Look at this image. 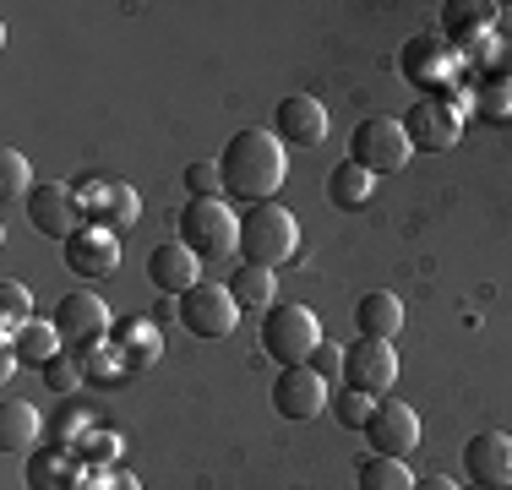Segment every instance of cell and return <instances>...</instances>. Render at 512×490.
Returning <instances> with one entry per match:
<instances>
[{
  "mask_svg": "<svg viewBox=\"0 0 512 490\" xmlns=\"http://www.w3.org/2000/svg\"><path fill=\"white\" fill-rule=\"evenodd\" d=\"M44 387H50L55 398H71V392L82 387V360L77 354H55V360L44 365Z\"/></svg>",
  "mask_w": 512,
  "mask_h": 490,
  "instance_id": "35",
  "label": "cell"
},
{
  "mask_svg": "<svg viewBox=\"0 0 512 490\" xmlns=\"http://www.w3.org/2000/svg\"><path fill=\"white\" fill-rule=\"evenodd\" d=\"M175 305H180L175 322L186 327L191 338H229V333H235V322L246 316L235 305V294H229V284H213V278H202L197 289H186Z\"/></svg>",
  "mask_w": 512,
  "mask_h": 490,
  "instance_id": "7",
  "label": "cell"
},
{
  "mask_svg": "<svg viewBox=\"0 0 512 490\" xmlns=\"http://www.w3.org/2000/svg\"><path fill=\"white\" fill-rule=\"evenodd\" d=\"M322 349V322H316L311 305H273V311L262 316V354L267 360H278L289 371V365H311V354Z\"/></svg>",
  "mask_w": 512,
  "mask_h": 490,
  "instance_id": "5",
  "label": "cell"
},
{
  "mask_svg": "<svg viewBox=\"0 0 512 490\" xmlns=\"http://www.w3.org/2000/svg\"><path fill=\"white\" fill-rule=\"evenodd\" d=\"M0 338H6V349L17 354L22 365H39V371L60 354V343H66V338H60V327H55V322H44V316H33V322H22V327H17V333H0Z\"/></svg>",
  "mask_w": 512,
  "mask_h": 490,
  "instance_id": "22",
  "label": "cell"
},
{
  "mask_svg": "<svg viewBox=\"0 0 512 490\" xmlns=\"http://www.w3.org/2000/svg\"><path fill=\"white\" fill-rule=\"evenodd\" d=\"M22 322H33V294L17 278H0V333H17Z\"/></svg>",
  "mask_w": 512,
  "mask_h": 490,
  "instance_id": "30",
  "label": "cell"
},
{
  "mask_svg": "<svg viewBox=\"0 0 512 490\" xmlns=\"http://www.w3.org/2000/svg\"><path fill=\"white\" fill-rule=\"evenodd\" d=\"M463 474L480 490H512V436L507 431H480L463 447Z\"/></svg>",
  "mask_w": 512,
  "mask_h": 490,
  "instance_id": "15",
  "label": "cell"
},
{
  "mask_svg": "<svg viewBox=\"0 0 512 490\" xmlns=\"http://www.w3.org/2000/svg\"><path fill=\"white\" fill-rule=\"evenodd\" d=\"M33 191V169L17 147H0V196H28Z\"/></svg>",
  "mask_w": 512,
  "mask_h": 490,
  "instance_id": "34",
  "label": "cell"
},
{
  "mask_svg": "<svg viewBox=\"0 0 512 490\" xmlns=\"http://www.w3.org/2000/svg\"><path fill=\"white\" fill-rule=\"evenodd\" d=\"M327 409L338 414V425H344V431H365V420H371L376 398H365V392H355V387H338Z\"/></svg>",
  "mask_w": 512,
  "mask_h": 490,
  "instance_id": "33",
  "label": "cell"
},
{
  "mask_svg": "<svg viewBox=\"0 0 512 490\" xmlns=\"http://www.w3.org/2000/svg\"><path fill=\"white\" fill-rule=\"evenodd\" d=\"M180 240L202 256V262H218V256H240V218L224 196H191L180 207Z\"/></svg>",
  "mask_w": 512,
  "mask_h": 490,
  "instance_id": "4",
  "label": "cell"
},
{
  "mask_svg": "<svg viewBox=\"0 0 512 490\" xmlns=\"http://www.w3.org/2000/svg\"><path fill=\"white\" fill-rule=\"evenodd\" d=\"M273 131H278V142H295V147H316V142H327V109H322V98H311V93H295V98H278V115H273Z\"/></svg>",
  "mask_w": 512,
  "mask_h": 490,
  "instance_id": "19",
  "label": "cell"
},
{
  "mask_svg": "<svg viewBox=\"0 0 512 490\" xmlns=\"http://www.w3.org/2000/svg\"><path fill=\"white\" fill-rule=\"evenodd\" d=\"M393 382H398V354H393V343L360 338V343H349V349H344V387H355V392H365V398L382 403L387 392H393Z\"/></svg>",
  "mask_w": 512,
  "mask_h": 490,
  "instance_id": "11",
  "label": "cell"
},
{
  "mask_svg": "<svg viewBox=\"0 0 512 490\" xmlns=\"http://www.w3.org/2000/svg\"><path fill=\"white\" fill-rule=\"evenodd\" d=\"M66 267L77 278H109L120 267V235H109L99 224H82L77 235L66 240Z\"/></svg>",
  "mask_w": 512,
  "mask_h": 490,
  "instance_id": "18",
  "label": "cell"
},
{
  "mask_svg": "<svg viewBox=\"0 0 512 490\" xmlns=\"http://www.w3.org/2000/svg\"><path fill=\"white\" fill-rule=\"evenodd\" d=\"M55 327H60V338H66L71 349H88V343L115 333V316H109V305L93 289H71L66 300L55 305Z\"/></svg>",
  "mask_w": 512,
  "mask_h": 490,
  "instance_id": "13",
  "label": "cell"
},
{
  "mask_svg": "<svg viewBox=\"0 0 512 490\" xmlns=\"http://www.w3.org/2000/svg\"><path fill=\"white\" fill-rule=\"evenodd\" d=\"M327 403H333V382H322L311 365H289V371H278L273 409L284 414V420L306 425V420H316V414H327Z\"/></svg>",
  "mask_w": 512,
  "mask_h": 490,
  "instance_id": "12",
  "label": "cell"
},
{
  "mask_svg": "<svg viewBox=\"0 0 512 490\" xmlns=\"http://www.w3.org/2000/svg\"><path fill=\"white\" fill-rule=\"evenodd\" d=\"M463 66L474 71V82H512V33L491 28L469 55H463Z\"/></svg>",
  "mask_w": 512,
  "mask_h": 490,
  "instance_id": "25",
  "label": "cell"
},
{
  "mask_svg": "<svg viewBox=\"0 0 512 490\" xmlns=\"http://www.w3.org/2000/svg\"><path fill=\"white\" fill-rule=\"evenodd\" d=\"M148 284L164 294V300H180L186 289L202 284V256L191 251L186 240H164L148 251Z\"/></svg>",
  "mask_w": 512,
  "mask_h": 490,
  "instance_id": "16",
  "label": "cell"
},
{
  "mask_svg": "<svg viewBox=\"0 0 512 490\" xmlns=\"http://www.w3.org/2000/svg\"><path fill=\"white\" fill-rule=\"evenodd\" d=\"M77 490H142V480L131 469H82V480H77Z\"/></svg>",
  "mask_w": 512,
  "mask_h": 490,
  "instance_id": "36",
  "label": "cell"
},
{
  "mask_svg": "<svg viewBox=\"0 0 512 490\" xmlns=\"http://www.w3.org/2000/svg\"><path fill=\"white\" fill-rule=\"evenodd\" d=\"M469 490H480V485H469Z\"/></svg>",
  "mask_w": 512,
  "mask_h": 490,
  "instance_id": "40",
  "label": "cell"
},
{
  "mask_svg": "<svg viewBox=\"0 0 512 490\" xmlns=\"http://www.w3.org/2000/svg\"><path fill=\"white\" fill-rule=\"evenodd\" d=\"M398 71H404V82L420 98H458V77H469V66L458 60V49L442 33H414L404 55H398Z\"/></svg>",
  "mask_w": 512,
  "mask_h": 490,
  "instance_id": "3",
  "label": "cell"
},
{
  "mask_svg": "<svg viewBox=\"0 0 512 490\" xmlns=\"http://www.w3.org/2000/svg\"><path fill=\"white\" fill-rule=\"evenodd\" d=\"M355 327H360V338H382V343H393V333L404 327V300H398V294H387V289L360 294V305H355Z\"/></svg>",
  "mask_w": 512,
  "mask_h": 490,
  "instance_id": "23",
  "label": "cell"
},
{
  "mask_svg": "<svg viewBox=\"0 0 512 490\" xmlns=\"http://www.w3.org/2000/svg\"><path fill=\"white\" fill-rule=\"evenodd\" d=\"M365 441H371L382 458H409L414 447H420V414L409 409V403H398V398H382L371 409V420H365Z\"/></svg>",
  "mask_w": 512,
  "mask_h": 490,
  "instance_id": "14",
  "label": "cell"
},
{
  "mask_svg": "<svg viewBox=\"0 0 512 490\" xmlns=\"http://www.w3.org/2000/svg\"><path fill=\"white\" fill-rule=\"evenodd\" d=\"M186 191H191V196H218V191H224L218 164H191V169H186Z\"/></svg>",
  "mask_w": 512,
  "mask_h": 490,
  "instance_id": "37",
  "label": "cell"
},
{
  "mask_svg": "<svg viewBox=\"0 0 512 490\" xmlns=\"http://www.w3.org/2000/svg\"><path fill=\"white\" fill-rule=\"evenodd\" d=\"M414 490H458L447 474H425V480H414Z\"/></svg>",
  "mask_w": 512,
  "mask_h": 490,
  "instance_id": "39",
  "label": "cell"
},
{
  "mask_svg": "<svg viewBox=\"0 0 512 490\" xmlns=\"http://www.w3.org/2000/svg\"><path fill=\"white\" fill-rule=\"evenodd\" d=\"M404 131L414 142V153H453L463 137V104L458 98H414Z\"/></svg>",
  "mask_w": 512,
  "mask_h": 490,
  "instance_id": "8",
  "label": "cell"
},
{
  "mask_svg": "<svg viewBox=\"0 0 512 490\" xmlns=\"http://www.w3.org/2000/svg\"><path fill=\"white\" fill-rule=\"evenodd\" d=\"M300 251V224L289 207L278 202H256L246 218H240V262L246 267H267L278 273L284 262H295Z\"/></svg>",
  "mask_w": 512,
  "mask_h": 490,
  "instance_id": "2",
  "label": "cell"
},
{
  "mask_svg": "<svg viewBox=\"0 0 512 490\" xmlns=\"http://www.w3.org/2000/svg\"><path fill=\"white\" fill-rule=\"evenodd\" d=\"M376 186H382V180H376L371 169H360L355 158H344V164H333V175H327V202H333L338 213H360L376 196Z\"/></svg>",
  "mask_w": 512,
  "mask_h": 490,
  "instance_id": "24",
  "label": "cell"
},
{
  "mask_svg": "<svg viewBox=\"0 0 512 490\" xmlns=\"http://www.w3.org/2000/svg\"><path fill=\"white\" fill-rule=\"evenodd\" d=\"M28 224L39 229V235H50V240L66 245L82 224H88L77 186H66V180H39V186L28 191Z\"/></svg>",
  "mask_w": 512,
  "mask_h": 490,
  "instance_id": "9",
  "label": "cell"
},
{
  "mask_svg": "<svg viewBox=\"0 0 512 490\" xmlns=\"http://www.w3.org/2000/svg\"><path fill=\"white\" fill-rule=\"evenodd\" d=\"M284 142H278V131H240V137L224 142V153H218V180H224L229 196H240L246 207L256 202H273V191L284 186Z\"/></svg>",
  "mask_w": 512,
  "mask_h": 490,
  "instance_id": "1",
  "label": "cell"
},
{
  "mask_svg": "<svg viewBox=\"0 0 512 490\" xmlns=\"http://www.w3.org/2000/svg\"><path fill=\"white\" fill-rule=\"evenodd\" d=\"M474 115L491 120V126H507L512 120V82H480L474 88Z\"/></svg>",
  "mask_w": 512,
  "mask_h": 490,
  "instance_id": "32",
  "label": "cell"
},
{
  "mask_svg": "<svg viewBox=\"0 0 512 490\" xmlns=\"http://www.w3.org/2000/svg\"><path fill=\"white\" fill-rule=\"evenodd\" d=\"M496 22H502V6H496V0H447L442 6V39L453 44L458 60H463Z\"/></svg>",
  "mask_w": 512,
  "mask_h": 490,
  "instance_id": "17",
  "label": "cell"
},
{
  "mask_svg": "<svg viewBox=\"0 0 512 490\" xmlns=\"http://www.w3.org/2000/svg\"><path fill=\"white\" fill-rule=\"evenodd\" d=\"M311 371L322 376V382H338V376H344V349H338V343H322V349L311 354Z\"/></svg>",
  "mask_w": 512,
  "mask_h": 490,
  "instance_id": "38",
  "label": "cell"
},
{
  "mask_svg": "<svg viewBox=\"0 0 512 490\" xmlns=\"http://www.w3.org/2000/svg\"><path fill=\"white\" fill-rule=\"evenodd\" d=\"M115 349L126 354L131 371H148V365L164 360V327L153 322V316H126V322H115Z\"/></svg>",
  "mask_w": 512,
  "mask_h": 490,
  "instance_id": "20",
  "label": "cell"
},
{
  "mask_svg": "<svg viewBox=\"0 0 512 490\" xmlns=\"http://www.w3.org/2000/svg\"><path fill=\"white\" fill-rule=\"evenodd\" d=\"M33 441H39V414H33V403L11 398L0 409V452H33Z\"/></svg>",
  "mask_w": 512,
  "mask_h": 490,
  "instance_id": "27",
  "label": "cell"
},
{
  "mask_svg": "<svg viewBox=\"0 0 512 490\" xmlns=\"http://www.w3.org/2000/svg\"><path fill=\"white\" fill-rule=\"evenodd\" d=\"M28 490H77L82 480V463H77V452L71 447H33V458H28Z\"/></svg>",
  "mask_w": 512,
  "mask_h": 490,
  "instance_id": "21",
  "label": "cell"
},
{
  "mask_svg": "<svg viewBox=\"0 0 512 490\" xmlns=\"http://www.w3.org/2000/svg\"><path fill=\"white\" fill-rule=\"evenodd\" d=\"M355 485L360 490H414V474H409L404 458H382V452H371V458L360 463Z\"/></svg>",
  "mask_w": 512,
  "mask_h": 490,
  "instance_id": "29",
  "label": "cell"
},
{
  "mask_svg": "<svg viewBox=\"0 0 512 490\" xmlns=\"http://www.w3.org/2000/svg\"><path fill=\"white\" fill-rule=\"evenodd\" d=\"M229 294H235V305L240 311H251V316H267L273 311V273L267 267H240L235 278H229Z\"/></svg>",
  "mask_w": 512,
  "mask_h": 490,
  "instance_id": "28",
  "label": "cell"
},
{
  "mask_svg": "<svg viewBox=\"0 0 512 490\" xmlns=\"http://www.w3.org/2000/svg\"><path fill=\"white\" fill-rule=\"evenodd\" d=\"M120 447H126V441H120L115 431H88L77 441V463H82V469H115Z\"/></svg>",
  "mask_w": 512,
  "mask_h": 490,
  "instance_id": "31",
  "label": "cell"
},
{
  "mask_svg": "<svg viewBox=\"0 0 512 490\" xmlns=\"http://www.w3.org/2000/svg\"><path fill=\"white\" fill-rule=\"evenodd\" d=\"M77 196H82L88 224H99L120 240H126V229H137V218H142V196H137V186H126V180H82Z\"/></svg>",
  "mask_w": 512,
  "mask_h": 490,
  "instance_id": "10",
  "label": "cell"
},
{
  "mask_svg": "<svg viewBox=\"0 0 512 490\" xmlns=\"http://www.w3.org/2000/svg\"><path fill=\"white\" fill-rule=\"evenodd\" d=\"M82 360V382L88 387H120V376L131 371L126 365V354L115 349V338H99V343H88V349H71Z\"/></svg>",
  "mask_w": 512,
  "mask_h": 490,
  "instance_id": "26",
  "label": "cell"
},
{
  "mask_svg": "<svg viewBox=\"0 0 512 490\" xmlns=\"http://www.w3.org/2000/svg\"><path fill=\"white\" fill-rule=\"evenodd\" d=\"M349 158H355L360 169H371V175L382 180V175H398V169L409 164V158H414V142H409L404 120H393V115H371V120H360L355 137H349Z\"/></svg>",
  "mask_w": 512,
  "mask_h": 490,
  "instance_id": "6",
  "label": "cell"
}]
</instances>
